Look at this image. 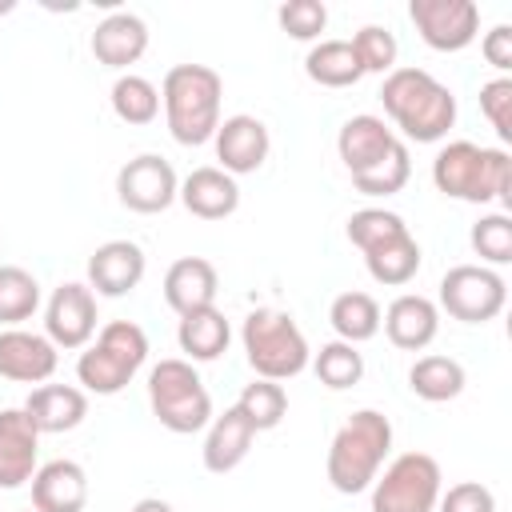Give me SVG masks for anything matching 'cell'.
<instances>
[{
	"label": "cell",
	"instance_id": "obj_1",
	"mask_svg": "<svg viewBox=\"0 0 512 512\" xmlns=\"http://www.w3.org/2000/svg\"><path fill=\"white\" fill-rule=\"evenodd\" d=\"M380 104L388 120L400 128L404 144H436L456 124V96L428 68H392L380 84Z\"/></svg>",
	"mask_w": 512,
	"mask_h": 512
},
{
	"label": "cell",
	"instance_id": "obj_2",
	"mask_svg": "<svg viewBox=\"0 0 512 512\" xmlns=\"http://www.w3.org/2000/svg\"><path fill=\"white\" fill-rule=\"evenodd\" d=\"M436 192L464 204H512V156L472 140H452L432 160Z\"/></svg>",
	"mask_w": 512,
	"mask_h": 512
},
{
	"label": "cell",
	"instance_id": "obj_3",
	"mask_svg": "<svg viewBox=\"0 0 512 512\" xmlns=\"http://www.w3.org/2000/svg\"><path fill=\"white\" fill-rule=\"evenodd\" d=\"M220 100H224V80L216 68L176 64L164 72L160 104H164V120L176 144L184 148L208 144L220 128Z\"/></svg>",
	"mask_w": 512,
	"mask_h": 512
},
{
	"label": "cell",
	"instance_id": "obj_4",
	"mask_svg": "<svg viewBox=\"0 0 512 512\" xmlns=\"http://www.w3.org/2000/svg\"><path fill=\"white\" fill-rule=\"evenodd\" d=\"M388 452H392V424H388V416L376 412V408L352 412L336 428V436L328 444V460H324L328 484L340 496H356V492L372 488V480L384 468Z\"/></svg>",
	"mask_w": 512,
	"mask_h": 512
},
{
	"label": "cell",
	"instance_id": "obj_5",
	"mask_svg": "<svg viewBox=\"0 0 512 512\" xmlns=\"http://www.w3.org/2000/svg\"><path fill=\"white\" fill-rule=\"evenodd\" d=\"M148 360V332L136 320H108L88 348H80L76 380L84 392L116 396Z\"/></svg>",
	"mask_w": 512,
	"mask_h": 512
},
{
	"label": "cell",
	"instance_id": "obj_6",
	"mask_svg": "<svg viewBox=\"0 0 512 512\" xmlns=\"http://www.w3.org/2000/svg\"><path fill=\"white\" fill-rule=\"evenodd\" d=\"M240 344H244L248 368L260 380H276V384L300 376L312 360V348H308L300 324L280 308H252L244 316Z\"/></svg>",
	"mask_w": 512,
	"mask_h": 512
},
{
	"label": "cell",
	"instance_id": "obj_7",
	"mask_svg": "<svg viewBox=\"0 0 512 512\" xmlns=\"http://www.w3.org/2000/svg\"><path fill=\"white\" fill-rule=\"evenodd\" d=\"M148 404H152V416L176 436L200 432L216 416L200 372L184 356H168V360L152 364V372H148Z\"/></svg>",
	"mask_w": 512,
	"mask_h": 512
},
{
	"label": "cell",
	"instance_id": "obj_8",
	"mask_svg": "<svg viewBox=\"0 0 512 512\" xmlns=\"http://www.w3.org/2000/svg\"><path fill=\"white\" fill-rule=\"evenodd\" d=\"M444 472L428 452H400L372 480V512H436Z\"/></svg>",
	"mask_w": 512,
	"mask_h": 512
},
{
	"label": "cell",
	"instance_id": "obj_9",
	"mask_svg": "<svg viewBox=\"0 0 512 512\" xmlns=\"http://www.w3.org/2000/svg\"><path fill=\"white\" fill-rule=\"evenodd\" d=\"M508 304V284L496 268L484 264H456L440 276V304L452 320L460 324H488L504 312Z\"/></svg>",
	"mask_w": 512,
	"mask_h": 512
},
{
	"label": "cell",
	"instance_id": "obj_10",
	"mask_svg": "<svg viewBox=\"0 0 512 512\" xmlns=\"http://www.w3.org/2000/svg\"><path fill=\"white\" fill-rule=\"evenodd\" d=\"M408 20L432 52H464L480 36V4L476 0H412Z\"/></svg>",
	"mask_w": 512,
	"mask_h": 512
},
{
	"label": "cell",
	"instance_id": "obj_11",
	"mask_svg": "<svg viewBox=\"0 0 512 512\" xmlns=\"http://www.w3.org/2000/svg\"><path fill=\"white\" fill-rule=\"evenodd\" d=\"M116 196L128 212H140V216H156L164 208L176 204L180 196V176L176 168L156 156V152H140L132 156L120 172H116Z\"/></svg>",
	"mask_w": 512,
	"mask_h": 512
},
{
	"label": "cell",
	"instance_id": "obj_12",
	"mask_svg": "<svg viewBox=\"0 0 512 512\" xmlns=\"http://www.w3.org/2000/svg\"><path fill=\"white\" fill-rule=\"evenodd\" d=\"M96 292L80 280H68L60 284L48 304H44V336L56 344V348H88L92 336H96Z\"/></svg>",
	"mask_w": 512,
	"mask_h": 512
},
{
	"label": "cell",
	"instance_id": "obj_13",
	"mask_svg": "<svg viewBox=\"0 0 512 512\" xmlns=\"http://www.w3.org/2000/svg\"><path fill=\"white\" fill-rule=\"evenodd\" d=\"M216 168H224L228 176H248V172H260L268 152H272V136H268V124L260 116H248V112H236V116H224L216 136Z\"/></svg>",
	"mask_w": 512,
	"mask_h": 512
},
{
	"label": "cell",
	"instance_id": "obj_14",
	"mask_svg": "<svg viewBox=\"0 0 512 512\" xmlns=\"http://www.w3.org/2000/svg\"><path fill=\"white\" fill-rule=\"evenodd\" d=\"M60 364V348L28 328H4L0 332V376L16 384H48Z\"/></svg>",
	"mask_w": 512,
	"mask_h": 512
},
{
	"label": "cell",
	"instance_id": "obj_15",
	"mask_svg": "<svg viewBox=\"0 0 512 512\" xmlns=\"http://www.w3.org/2000/svg\"><path fill=\"white\" fill-rule=\"evenodd\" d=\"M148 272V256L136 240H104L88 256V288L96 296H128Z\"/></svg>",
	"mask_w": 512,
	"mask_h": 512
},
{
	"label": "cell",
	"instance_id": "obj_16",
	"mask_svg": "<svg viewBox=\"0 0 512 512\" xmlns=\"http://www.w3.org/2000/svg\"><path fill=\"white\" fill-rule=\"evenodd\" d=\"M40 432L24 408H0V488L12 492L40 468Z\"/></svg>",
	"mask_w": 512,
	"mask_h": 512
},
{
	"label": "cell",
	"instance_id": "obj_17",
	"mask_svg": "<svg viewBox=\"0 0 512 512\" xmlns=\"http://www.w3.org/2000/svg\"><path fill=\"white\" fill-rule=\"evenodd\" d=\"M380 328L392 340V348L400 352H420L436 340L440 332V308L436 300L420 296V292H400L384 312H380Z\"/></svg>",
	"mask_w": 512,
	"mask_h": 512
},
{
	"label": "cell",
	"instance_id": "obj_18",
	"mask_svg": "<svg viewBox=\"0 0 512 512\" xmlns=\"http://www.w3.org/2000/svg\"><path fill=\"white\" fill-rule=\"evenodd\" d=\"M216 292H220V272L204 256H180L164 272V304L176 316L212 308L216 304Z\"/></svg>",
	"mask_w": 512,
	"mask_h": 512
},
{
	"label": "cell",
	"instance_id": "obj_19",
	"mask_svg": "<svg viewBox=\"0 0 512 512\" xmlns=\"http://www.w3.org/2000/svg\"><path fill=\"white\" fill-rule=\"evenodd\" d=\"M32 512H84L88 472L76 460H48L32 472Z\"/></svg>",
	"mask_w": 512,
	"mask_h": 512
},
{
	"label": "cell",
	"instance_id": "obj_20",
	"mask_svg": "<svg viewBox=\"0 0 512 512\" xmlns=\"http://www.w3.org/2000/svg\"><path fill=\"white\" fill-rule=\"evenodd\" d=\"M400 144V136L372 112H360V116H348L336 132V152L348 168V176L356 172H368L376 160H384L392 148Z\"/></svg>",
	"mask_w": 512,
	"mask_h": 512
},
{
	"label": "cell",
	"instance_id": "obj_21",
	"mask_svg": "<svg viewBox=\"0 0 512 512\" xmlns=\"http://www.w3.org/2000/svg\"><path fill=\"white\" fill-rule=\"evenodd\" d=\"M176 200L200 220H224V216H232L240 208V184L224 168L204 164V168H192L180 180V196Z\"/></svg>",
	"mask_w": 512,
	"mask_h": 512
},
{
	"label": "cell",
	"instance_id": "obj_22",
	"mask_svg": "<svg viewBox=\"0 0 512 512\" xmlns=\"http://www.w3.org/2000/svg\"><path fill=\"white\" fill-rule=\"evenodd\" d=\"M28 420L36 424V432L56 436V432H72L84 424L88 416V392L76 384H36L24 400Z\"/></svg>",
	"mask_w": 512,
	"mask_h": 512
},
{
	"label": "cell",
	"instance_id": "obj_23",
	"mask_svg": "<svg viewBox=\"0 0 512 512\" xmlns=\"http://www.w3.org/2000/svg\"><path fill=\"white\" fill-rule=\"evenodd\" d=\"M92 56L104 64V68H116L124 72L128 64H136L144 52H148V24L136 16V12H112L96 24L92 40H88Z\"/></svg>",
	"mask_w": 512,
	"mask_h": 512
},
{
	"label": "cell",
	"instance_id": "obj_24",
	"mask_svg": "<svg viewBox=\"0 0 512 512\" xmlns=\"http://www.w3.org/2000/svg\"><path fill=\"white\" fill-rule=\"evenodd\" d=\"M252 444H256V432H252V424L240 416V408L232 404V408H224L220 416L208 420V436H204L200 460H204V468H208L212 476H224V472H232V468H240V464L248 460Z\"/></svg>",
	"mask_w": 512,
	"mask_h": 512
},
{
	"label": "cell",
	"instance_id": "obj_25",
	"mask_svg": "<svg viewBox=\"0 0 512 512\" xmlns=\"http://www.w3.org/2000/svg\"><path fill=\"white\" fill-rule=\"evenodd\" d=\"M228 340H232V324L216 304L200 308V312H188L176 324V344H180L184 360H192V364L220 360L228 352Z\"/></svg>",
	"mask_w": 512,
	"mask_h": 512
},
{
	"label": "cell",
	"instance_id": "obj_26",
	"mask_svg": "<svg viewBox=\"0 0 512 512\" xmlns=\"http://www.w3.org/2000/svg\"><path fill=\"white\" fill-rule=\"evenodd\" d=\"M364 268H368V276L376 284L404 288L420 272V244H416V236L404 228V232H396V236L364 248Z\"/></svg>",
	"mask_w": 512,
	"mask_h": 512
},
{
	"label": "cell",
	"instance_id": "obj_27",
	"mask_svg": "<svg viewBox=\"0 0 512 512\" xmlns=\"http://www.w3.org/2000/svg\"><path fill=\"white\" fill-rule=\"evenodd\" d=\"M304 76L320 88H352L364 80V68L348 40H320L304 56Z\"/></svg>",
	"mask_w": 512,
	"mask_h": 512
},
{
	"label": "cell",
	"instance_id": "obj_28",
	"mask_svg": "<svg viewBox=\"0 0 512 512\" xmlns=\"http://www.w3.org/2000/svg\"><path fill=\"white\" fill-rule=\"evenodd\" d=\"M464 384H468L464 364L452 360V356H440V352L420 356V360L408 368V388H412L420 400H428V404L456 400V396L464 392Z\"/></svg>",
	"mask_w": 512,
	"mask_h": 512
},
{
	"label": "cell",
	"instance_id": "obj_29",
	"mask_svg": "<svg viewBox=\"0 0 512 512\" xmlns=\"http://www.w3.org/2000/svg\"><path fill=\"white\" fill-rule=\"evenodd\" d=\"M328 324L336 328V340L364 344L380 332V304L368 292H340L328 308Z\"/></svg>",
	"mask_w": 512,
	"mask_h": 512
},
{
	"label": "cell",
	"instance_id": "obj_30",
	"mask_svg": "<svg viewBox=\"0 0 512 512\" xmlns=\"http://www.w3.org/2000/svg\"><path fill=\"white\" fill-rule=\"evenodd\" d=\"M40 308V284L20 264H0V324L20 328Z\"/></svg>",
	"mask_w": 512,
	"mask_h": 512
},
{
	"label": "cell",
	"instance_id": "obj_31",
	"mask_svg": "<svg viewBox=\"0 0 512 512\" xmlns=\"http://www.w3.org/2000/svg\"><path fill=\"white\" fill-rule=\"evenodd\" d=\"M108 100H112L116 120H124V124H152L160 116V88L148 76H136V72L116 76Z\"/></svg>",
	"mask_w": 512,
	"mask_h": 512
},
{
	"label": "cell",
	"instance_id": "obj_32",
	"mask_svg": "<svg viewBox=\"0 0 512 512\" xmlns=\"http://www.w3.org/2000/svg\"><path fill=\"white\" fill-rule=\"evenodd\" d=\"M236 408H240V416L252 424V432L260 436V432L280 428V420L288 416V392H284V384H276V380H260V376H256L252 384H244Z\"/></svg>",
	"mask_w": 512,
	"mask_h": 512
},
{
	"label": "cell",
	"instance_id": "obj_33",
	"mask_svg": "<svg viewBox=\"0 0 512 512\" xmlns=\"http://www.w3.org/2000/svg\"><path fill=\"white\" fill-rule=\"evenodd\" d=\"M308 364H312L316 380H320L324 388H332V392H344V388L360 384V376H364V356H360V348H356V344H344V340L320 344V352H312Z\"/></svg>",
	"mask_w": 512,
	"mask_h": 512
},
{
	"label": "cell",
	"instance_id": "obj_34",
	"mask_svg": "<svg viewBox=\"0 0 512 512\" xmlns=\"http://www.w3.org/2000/svg\"><path fill=\"white\" fill-rule=\"evenodd\" d=\"M412 176V156H408V144L400 140L384 160H376L368 172H356L352 176V188L364 192V196H396Z\"/></svg>",
	"mask_w": 512,
	"mask_h": 512
},
{
	"label": "cell",
	"instance_id": "obj_35",
	"mask_svg": "<svg viewBox=\"0 0 512 512\" xmlns=\"http://www.w3.org/2000/svg\"><path fill=\"white\" fill-rule=\"evenodd\" d=\"M468 244H472V252L480 256L484 268L508 264V260H512V220H508V212H488V216H480V220L472 224V232H468Z\"/></svg>",
	"mask_w": 512,
	"mask_h": 512
},
{
	"label": "cell",
	"instance_id": "obj_36",
	"mask_svg": "<svg viewBox=\"0 0 512 512\" xmlns=\"http://www.w3.org/2000/svg\"><path fill=\"white\" fill-rule=\"evenodd\" d=\"M352 52H356V60H360V68H364V76L368 72H376V76H388L392 68H396V56H400V44H396V36L384 28V24H364L352 40Z\"/></svg>",
	"mask_w": 512,
	"mask_h": 512
},
{
	"label": "cell",
	"instance_id": "obj_37",
	"mask_svg": "<svg viewBox=\"0 0 512 512\" xmlns=\"http://www.w3.org/2000/svg\"><path fill=\"white\" fill-rule=\"evenodd\" d=\"M408 224H404V216L400 212H388V208H360V212H352L348 216V240L364 252V248H372V244H380V240H388V236H396V232H404Z\"/></svg>",
	"mask_w": 512,
	"mask_h": 512
},
{
	"label": "cell",
	"instance_id": "obj_38",
	"mask_svg": "<svg viewBox=\"0 0 512 512\" xmlns=\"http://www.w3.org/2000/svg\"><path fill=\"white\" fill-rule=\"evenodd\" d=\"M276 20L292 40H320L328 28V8L324 0H288L276 8Z\"/></svg>",
	"mask_w": 512,
	"mask_h": 512
},
{
	"label": "cell",
	"instance_id": "obj_39",
	"mask_svg": "<svg viewBox=\"0 0 512 512\" xmlns=\"http://www.w3.org/2000/svg\"><path fill=\"white\" fill-rule=\"evenodd\" d=\"M480 112L496 128V136L508 144L512 140V80L508 76H496L480 88Z\"/></svg>",
	"mask_w": 512,
	"mask_h": 512
},
{
	"label": "cell",
	"instance_id": "obj_40",
	"mask_svg": "<svg viewBox=\"0 0 512 512\" xmlns=\"http://www.w3.org/2000/svg\"><path fill=\"white\" fill-rule=\"evenodd\" d=\"M436 512H496V496L480 480H460V484L440 492Z\"/></svg>",
	"mask_w": 512,
	"mask_h": 512
},
{
	"label": "cell",
	"instance_id": "obj_41",
	"mask_svg": "<svg viewBox=\"0 0 512 512\" xmlns=\"http://www.w3.org/2000/svg\"><path fill=\"white\" fill-rule=\"evenodd\" d=\"M480 52L484 60L496 68V72H508L512 68V24H496L480 36Z\"/></svg>",
	"mask_w": 512,
	"mask_h": 512
},
{
	"label": "cell",
	"instance_id": "obj_42",
	"mask_svg": "<svg viewBox=\"0 0 512 512\" xmlns=\"http://www.w3.org/2000/svg\"><path fill=\"white\" fill-rule=\"evenodd\" d=\"M132 512H176V508L168 500H160V496H144V500L132 504Z\"/></svg>",
	"mask_w": 512,
	"mask_h": 512
},
{
	"label": "cell",
	"instance_id": "obj_43",
	"mask_svg": "<svg viewBox=\"0 0 512 512\" xmlns=\"http://www.w3.org/2000/svg\"><path fill=\"white\" fill-rule=\"evenodd\" d=\"M28 512H32V508H28Z\"/></svg>",
	"mask_w": 512,
	"mask_h": 512
}]
</instances>
